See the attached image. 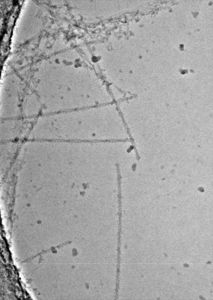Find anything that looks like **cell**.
<instances>
[{
	"mask_svg": "<svg viewBox=\"0 0 213 300\" xmlns=\"http://www.w3.org/2000/svg\"><path fill=\"white\" fill-rule=\"evenodd\" d=\"M65 141L67 142L71 143H99V140L98 139H71L65 140Z\"/></svg>",
	"mask_w": 213,
	"mask_h": 300,
	"instance_id": "1",
	"label": "cell"
}]
</instances>
